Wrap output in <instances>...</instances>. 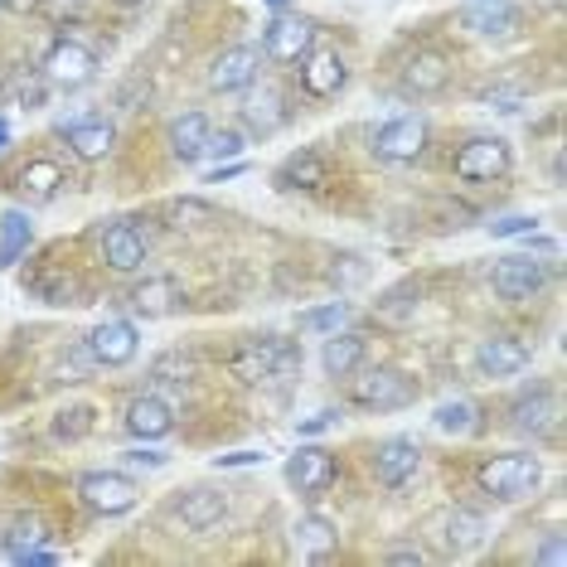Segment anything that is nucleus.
<instances>
[{
  "label": "nucleus",
  "instance_id": "8",
  "mask_svg": "<svg viewBox=\"0 0 567 567\" xmlns=\"http://www.w3.org/2000/svg\"><path fill=\"white\" fill-rule=\"evenodd\" d=\"M427 117H417V112H403V117L383 122L379 136H373V151H379L383 161H417L422 151H427Z\"/></svg>",
  "mask_w": 567,
  "mask_h": 567
},
{
  "label": "nucleus",
  "instance_id": "18",
  "mask_svg": "<svg viewBox=\"0 0 567 567\" xmlns=\"http://www.w3.org/2000/svg\"><path fill=\"white\" fill-rule=\"evenodd\" d=\"M63 136H69V146L79 161H107L112 146H117V126L107 117H79V122L63 126Z\"/></svg>",
  "mask_w": 567,
  "mask_h": 567
},
{
  "label": "nucleus",
  "instance_id": "10",
  "mask_svg": "<svg viewBox=\"0 0 567 567\" xmlns=\"http://www.w3.org/2000/svg\"><path fill=\"white\" fill-rule=\"evenodd\" d=\"M257 69H262V54L252 44H234L209 63V87L214 93H243L257 83Z\"/></svg>",
  "mask_w": 567,
  "mask_h": 567
},
{
  "label": "nucleus",
  "instance_id": "30",
  "mask_svg": "<svg viewBox=\"0 0 567 567\" xmlns=\"http://www.w3.org/2000/svg\"><path fill=\"white\" fill-rule=\"evenodd\" d=\"M432 422H436V432H446V436H471L481 427V408L466 403V398H461V403H442L432 412Z\"/></svg>",
  "mask_w": 567,
  "mask_h": 567
},
{
  "label": "nucleus",
  "instance_id": "7",
  "mask_svg": "<svg viewBox=\"0 0 567 567\" xmlns=\"http://www.w3.org/2000/svg\"><path fill=\"white\" fill-rule=\"evenodd\" d=\"M97 79V54L79 40H59L54 49L44 54V83L49 87H87Z\"/></svg>",
  "mask_w": 567,
  "mask_h": 567
},
{
  "label": "nucleus",
  "instance_id": "40",
  "mask_svg": "<svg viewBox=\"0 0 567 567\" xmlns=\"http://www.w3.org/2000/svg\"><path fill=\"white\" fill-rule=\"evenodd\" d=\"M126 461H132V466H146V471H161V466H165V451H146V446H132V451H126Z\"/></svg>",
  "mask_w": 567,
  "mask_h": 567
},
{
  "label": "nucleus",
  "instance_id": "5",
  "mask_svg": "<svg viewBox=\"0 0 567 567\" xmlns=\"http://www.w3.org/2000/svg\"><path fill=\"white\" fill-rule=\"evenodd\" d=\"M553 267L538 262V257L528 252H514V257H499L495 272H489V287H495V296H505V301H534L538 291L548 287Z\"/></svg>",
  "mask_w": 567,
  "mask_h": 567
},
{
  "label": "nucleus",
  "instance_id": "6",
  "mask_svg": "<svg viewBox=\"0 0 567 567\" xmlns=\"http://www.w3.org/2000/svg\"><path fill=\"white\" fill-rule=\"evenodd\" d=\"M509 141L505 136H471L466 146L456 151V161H451V171L456 179H471V185H485V179L505 175L509 171Z\"/></svg>",
  "mask_w": 567,
  "mask_h": 567
},
{
  "label": "nucleus",
  "instance_id": "3",
  "mask_svg": "<svg viewBox=\"0 0 567 567\" xmlns=\"http://www.w3.org/2000/svg\"><path fill=\"white\" fill-rule=\"evenodd\" d=\"M350 403L364 412H398L417 403V383L403 369H369L350 383Z\"/></svg>",
  "mask_w": 567,
  "mask_h": 567
},
{
  "label": "nucleus",
  "instance_id": "49",
  "mask_svg": "<svg viewBox=\"0 0 567 567\" xmlns=\"http://www.w3.org/2000/svg\"><path fill=\"white\" fill-rule=\"evenodd\" d=\"M267 6H272V10H281V6H291V0H267Z\"/></svg>",
  "mask_w": 567,
  "mask_h": 567
},
{
  "label": "nucleus",
  "instance_id": "23",
  "mask_svg": "<svg viewBox=\"0 0 567 567\" xmlns=\"http://www.w3.org/2000/svg\"><path fill=\"white\" fill-rule=\"evenodd\" d=\"M330 179V165H326V156L320 151H296V156H287L277 165V185L281 189H320Z\"/></svg>",
  "mask_w": 567,
  "mask_h": 567
},
{
  "label": "nucleus",
  "instance_id": "38",
  "mask_svg": "<svg viewBox=\"0 0 567 567\" xmlns=\"http://www.w3.org/2000/svg\"><path fill=\"white\" fill-rule=\"evenodd\" d=\"M495 238H524V234H538V218L534 214H509V218H495L489 224Z\"/></svg>",
  "mask_w": 567,
  "mask_h": 567
},
{
  "label": "nucleus",
  "instance_id": "17",
  "mask_svg": "<svg viewBox=\"0 0 567 567\" xmlns=\"http://www.w3.org/2000/svg\"><path fill=\"white\" fill-rule=\"evenodd\" d=\"M466 30L481 34V40H505V34L519 30V10L509 0H466Z\"/></svg>",
  "mask_w": 567,
  "mask_h": 567
},
{
  "label": "nucleus",
  "instance_id": "32",
  "mask_svg": "<svg viewBox=\"0 0 567 567\" xmlns=\"http://www.w3.org/2000/svg\"><path fill=\"white\" fill-rule=\"evenodd\" d=\"M24 189H30L34 199H54V189L63 185V171L54 161H34V165H24Z\"/></svg>",
  "mask_w": 567,
  "mask_h": 567
},
{
  "label": "nucleus",
  "instance_id": "20",
  "mask_svg": "<svg viewBox=\"0 0 567 567\" xmlns=\"http://www.w3.org/2000/svg\"><path fill=\"white\" fill-rule=\"evenodd\" d=\"M442 544H446V553L451 558H466V553H475L485 544V514H475V509H466V505H456V509H446L442 514Z\"/></svg>",
  "mask_w": 567,
  "mask_h": 567
},
{
  "label": "nucleus",
  "instance_id": "14",
  "mask_svg": "<svg viewBox=\"0 0 567 567\" xmlns=\"http://www.w3.org/2000/svg\"><path fill=\"white\" fill-rule=\"evenodd\" d=\"M417 466H422V451H417V442H408V436H389V442L373 451V475L389 489L408 485L412 475H417Z\"/></svg>",
  "mask_w": 567,
  "mask_h": 567
},
{
  "label": "nucleus",
  "instance_id": "13",
  "mask_svg": "<svg viewBox=\"0 0 567 567\" xmlns=\"http://www.w3.org/2000/svg\"><path fill=\"white\" fill-rule=\"evenodd\" d=\"M475 369L485 379H514V373L528 369V344L514 340V334H489V340H481V350H475Z\"/></svg>",
  "mask_w": 567,
  "mask_h": 567
},
{
  "label": "nucleus",
  "instance_id": "46",
  "mask_svg": "<svg viewBox=\"0 0 567 567\" xmlns=\"http://www.w3.org/2000/svg\"><path fill=\"white\" fill-rule=\"evenodd\" d=\"M83 0H40V10L44 16H63V10H79Z\"/></svg>",
  "mask_w": 567,
  "mask_h": 567
},
{
  "label": "nucleus",
  "instance_id": "29",
  "mask_svg": "<svg viewBox=\"0 0 567 567\" xmlns=\"http://www.w3.org/2000/svg\"><path fill=\"white\" fill-rule=\"evenodd\" d=\"M553 417H558V398H553L548 389H538V393H528V398L514 403V432H524V436L548 432Z\"/></svg>",
  "mask_w": 567,
  "mask_h": 567
},
{
  "label": "nucleus",
  "instance_id": "31",
  "mask_svg": "<svg viewBox=\"0 0 567 567\" xmlns=\"http://www.w3.org/2000/svg\"><path fill=\"white\" fill-rule=\"evenodd\" d=\"M243 112H248V122H252V132H277V126L281 122H287V112H281V97L272 93V87H262V93H257V97H248V107H243Z\"/></svg>",
  "mask_w": 567,
  "mask_h": 567
},
{
  "label": "nucleus",
  "instance_id": "24",
  "mask_svg": "<svg viewBox=\"0 0 567 567\" xmlns=\"http://www.w3.org/2000/svg\"><path fill=\"white\" fill-rule=\"evenodd\" d=\"M165 141H171V156L195 165L204 161V141H209V117L204 112H185V117L171 122V132H165Z\"/></svg>",
  "mask_w": 567,
  "mask_h": 567
},
{
  "label": "nucleus",
  "instance_id": "1",
  "mask_svg": "<svg viewBox=\"0 0 567 567\" xmlns=\"http://www.w3.org/2000/svg\"><path fill=\"white\" fill-rule=\"evenodd\" d=\"M238 383H281L301 369V350L281 334H262V340H243L234 359H228Z\"/></svg>",
  "mask_w": 567,
  "mask_h": 567
},
{
  "label": "nucleus",
  "instance_id": "2",
  "mask_svg": "<svg viewBox=\"0 0 567 567\" xmlns=\"http://www.w3.org/2000/svg\"><path fill=\"white\" fill-rule=\"evenodd\" d=\"M544 481V461L528 456V451H505V456H485L475 471V485L495 499H524L534 495Z\"/></svg>",
  "mask_w": 567,
  "mask_h": 567
},
{
  "label": "nucleus",
  "instance_id": "39",
  "mask_svg": "<svg viewBox=\"0 0 567 567\" xmlns=\"http://www.w3.org/2000/svg\"><path fill=\"white\" fill-rule=\"evenodd\" d=\"M330 277H334V281H344V287H359V281L369 277V267H364V257H334Z\"/></svg>",
  "mask_w": 567,
  "mask_h": 567
},
{
  "label": "nucleus",
  "instance_id": "11",
  "mask_svg": "<svg viewBox=\"0 0 567 567\" xmlns=\"http://www.w3.org/2000/svg\"><path fill=\"white\" fill-rule=\"evenodd\" d=\"M334 475H340V466H334V456L326 446H296L291 461H287V481H291V489H301V495L330 489Z\"/></svg>",
  "mask_w": 567,
  "mask_h": 567
},
{
  "label": "nucleus",
  "instance_id": "37",
  "mask_svg": "<svg viewBox=\"0 0 567 567\" xmlns=\"http://www.w3.org/2000/svg\"><path fill=\"white\" fill-rule=\"evenodd\" d=\"M87 427H93V408H63L59 417H54V432L69 436V442H79Z\"/></svg>",
  "mask_w": 567,
  "mask_h": 567
},
{
  "label": "nucleus",
  "instance_id": "47",
  "mask_svg": "<svg viewBox=\"0 0 567 567\" xmlns=\"http://www.w3.org/2000/svg\"><path fill=\"white\" fill-rule=\"evenodd\" d=\"M389 563H422V548H393Z\"/></svg>",
  "mask_w": 567,
  "mask_h": 567
},
{
  "label": "nucleus",
  "instance_id": "25",
  "mask_svg": "<svg viewBox=\"0 0 567 567\" xmlns=\"http://www.w3.org/2000/svg\"><path fill=\"white\" fill-rule=\"evenodd\" d=\"M224 514H228V495H218V489H189V495L175 505V519L185 528H195V534L214 528Z\"/></svg>",
  "mask_w": 567,
  "mask_h": 567
},
{
  "label": "nucleus",
  "instance_id": "41",
  "mask_svg": "<svg viewBox=\"0 0 567 567\" xmlns=\"http://www.w3.org/2000/svg\"><path fill=\"white\" fill-rule=\"evenodd\" d=\"M10 563H20V567H54L59 558H54V553H44V548H24V553H16Z\"/></svg>",
  "mask_w": 567,
  "mask_h": 567
},
{
  "label": "nucleus",
  "instance_id": "4",
  "mask_svg": "<svg viewBox=\"0 0 567 567\" xmlns=\"http://www.w3.org/2000/svg\"><path fill=\"white\" fill-rule=\"evenodd\" d=\"M79 495H83V505L93 509V514H107V519H117V514H132L136 509L141 489H136L132 475H122V471H87L83 481H79Z\"/></svg>",
  "mask_w": 567,
  "mask_h": 567
},
{
  "label": "nucleus",
  "instance_id": "21",
  "mask_svg": "<svg viewBox=\"0 0 567 567\" xmlns=\"http://www.w3.org/2000/svg\"><path fill=\"white\" fill-rule=\"evenodd\" d=\"M179 301H185V291H179L175 277H146V281L132 287V311L146 316V320H161V316L179 311Z\"/></svg>",
  "mask_w": 567,
  "mask_h": 567
},
{
  "label": "nucleus",
  "instance_id": "34",
  "mask_svg": "<svg viewBox=\"0 0 567 567\" xmlns=\"http://www.w3.org/2000/svg\"><path fill=\"white\" fill-rule=\"evenodd\" d=\"M44 538H49V534H44V524L34 519V514H20L16 528L6 534V558H16V553H24V548H40Z\"/></svg>",
  "mask_w": 567,
  "mask_h": 567
},
{
  "label": "nucleus",
  "instance_id": "27",
  "mask_svg": "<svg viewBox=\"0 0 567 567\" xmlns=\"http://www.w3.org/2000/svg\"><path fill=\"white\" fill-rule=\"evenodd\" d=\"M291 538H296V553H301V558H311V563L330 558V553L340 548V534H334V524L320 519V514H301L296 528H291Z\"/></svg>",
  "mask_w": 567,
  "mask_h": 567
},
{
  "label": "nucleus",
  "instance_id": "48",
  "mask_svg": "<svg viewBox=\"0 0 567 567\" xmlns=\"http://www.w3.org/2000/svg\"><path fill=\"white\" fill-rule=\"evenodd\" d=\"M10 146V126H6V117H0V151Z\"/></svg>",
  "mask_w": 567,
  "mask_h": 567
},
{
  "label": "nucleus",
  "instance_id": "16",
  "mask_svg": "<svg viewBox=\"0 0 567 567\" xmlns=\"http://www.w3.org/2000/svg\"><path fill=\"white\" fill-rule=\"evenodd\" d=\"M102 262L112 272H141L146 267V238H141L136 224H112L102 234Z\"/></svg>",
  "mask_w": 567,
  "mask_h": 567
},
{
  "label": "nucleus",
  "instance_id": "26",
  "mask_svg": "<svg viewBox=\"0 0 567 567\" xmlns=\"http://www.w3.org/2000/svg\"><path fill=\"white\" fill-rule=\"evenodd\" d=\"M446 79H451L446 59H442V54H432V49L412 54V59H408V69H403V87H408V93H417V97H436V93L446 87Z\"/></svg>",
  "mask_w": 567,
  "mask_h": 567
},
{
  "label": "nucleus",
  "instance_id": "33",
  "mask_svg": "<svg viewBox=\"0 0 567 567\" xmlns=\"http://www.w3.org/2000/svg\"><path fill=\"white\" fill-rule=\"evenodd\" d=\"M344 320H350V301H330V306H316V311H306L301 316V330L330 334V330H344Z\"/></svg>",
  "mask_w": 567,
  "mask_h": 567
},
{
  "label": "nucleus",
  "instance_id": "35",
  "mask_svg": "<svg viewBox=\"0 0 567 567\" xmlns=\"http://www.w3.org/2000/svg\"><path fill=\"white\" fill-rule=\"evenodd\" d=\"M243 151H248V136H243L238 126H224V132H214V126H209V141H204V156H214V161H238Z\"/></svg>",
  "mask_w": 567,
  "mask_h": 567
},
{
  "label": "nucleus",
  "instance_id": "36",
  "mask_svg": "<svg viewBox=\"0 0 567 567\" xmlns=\"http://www.w3.org/2000/svg\"><path fill=\"white\" fill-rule=\"evenodd\" d=\"M417 301H422V287H412V281H403V287H393L389 296H383L379 316H383V320H408L412 311H417Z\"/></svg>",
  "mask_w": 567,
  "mask_h": 567
},
{
  "label": "nucleus",
  "instance_id": "15",
  "mask_svg": "<svg viewBox=\"0 0 567 567\" xmlns=\"http://www.w3.org/2000/svg\"><path fill=\"white\" fill-rule=\"evenodd\" d=\"M126 432L141 436V442H161V436L175 432V408L161 393H141L126 408Z\"/></svg>",
  "mask_w": 567,
  "mask_h": 567
},
{
  "label": "nucleus",
  "instance_id": "12",
  "mask_svg": "<svg viewBox=\"0 0 567 567\" xmlns=\"http://www.w3.org/2000/svg\"><path fill=\"white\" fill-rule=\"evenodd\" d=\"M262 44H267V59H277V63H301L306 54H311V44H316V30H311V20L277 16V20L262 30Z\"/></svg>",
  "mask_w": 567,
  "mask_h": 567
},
{
  "label": "nucleus",
  "instance_id": "43",
  "mask_svg": "<svg viewBox=\"0 0 567 567\" xmlns=\"http://www.w3.org/2000/svg\"><path fill=\"white\" fill-rule=\"evenodd\" d=\"M563 558H567V553H563V534H553V538H548V544H544V548H538V563H553V567H558Z\"/></svg>",
  "mask_w": 567,
  "mask_h": 567
},
{
  "label": "nucleus",
  "instance_id": "22",
  "mask_svg": "<svg viewBox=\"0 0 567 567\" xmlns=\"http://www.w3.org/2000/svg\"><path fill=\"white\" fill-rule=\"evenodd\" d=\"M364 334L354 330H330L326 334V350H320V364H326L330 379H350V373H359V364H364Z\"/></svg>",
  "mask_w": 567,
  "mask_h": 567
},
{
  "label": "nucleus",
  "instance_id": "9",
  "mask_svg": "<svg viewBox=\"0 0 567 567\" xmlns=\"http://www.w3.org/2000/svg\"><path fill=\"white\" fill-rule=\"evenodd\" d=\"M141 350V334L132 320H102V326L87 334V359L102 369H122V364H132Z\"/></svg>",
  "mask_w": 567,
  "mask_h": 567
},
{
  "label": "nucleus",
  "instance_id": "42",
  "mask_svg": "<svg viewBox=\"0 0 567 567\" xmlns=\"http://www.w3.org/2000/svg\"><path fill=\"white\" fill-rule=\"evenodd\" d=\"M334 422H340V412H334V408H326V412H316V417H306V422H301V436H311V432H326V427H334Z\"/></svg>",
  "mask_w": 567,
  "mask_h": 567
},
{
  "label": "nucleus",
  "instance_id": "19",
  "mask_svg": "<svg viewBox=\"0 0 567 567\" xmlns=\"http://www.w3.org/2000/svg\"><path fill=\"white\" fill-rule=\"evenodd\" d=\"M301 87L311 97H334L344 87V59L334 49H311L301 59Z\"/></svg>",
  "mask_w": 567,
  "mask_h": 567
},
{
  "label": "nucleus",
  "instance_id": "28",
  "mask_svg": "<svg viewBox=\"0 0 567 567\" xmlns=\"http://www.w3.org/2000/svg\"><path fill=\"white\" fill-rule=\"evenodd\" d=\"M30 243H34L30 214H24V209H6V214H0V272H6V267H16L20 257L30 252Z\"/></svg>",
  "mask_w": 567,
  "mask_h": 567
},
{
  "label": "nucleus",
  "instance_id": "45",
  "mask_svg": "<svg viewBox=\"0 0 567 567\" xmlns=\"http://www.w3.org/2000/svg\"><path fill=\"white\" fill-rule=\"evenodd\" d=\"M243 175V161H228V165H218V171H209V185H224V179H234Z\"/></svg>",
  "mask_w": 567,
  "mask_h": 567
},
{
  "label": "nucleus",
  "instance_id": "50",
  "mask_svg": "<svg viewBox=\"0 0 567 567\" xmlns=\"http://www.w3.org/2000/svg\"><path fill=\"white\" fill-rule=\"evenodd\" d=\"M117 6H146V0H117Z\"/></svg>",
  "mask_w": 567,
  "mask_h": 567
},
{
  "label": "nucleus",
  "instance_id": "44",
  "mask_svg": "<svg viewBox=\"0 0 567 567\" xmlns=\"http://www.w3.org/2000/svg\"><path fill=\"white\" fill-rule=\"evenodd\" d=\"M262 451H234V456H218V466H257Z\"/></svg>",
  "mask_w": 567,
  "mask_h": 567
}]
</instances>
